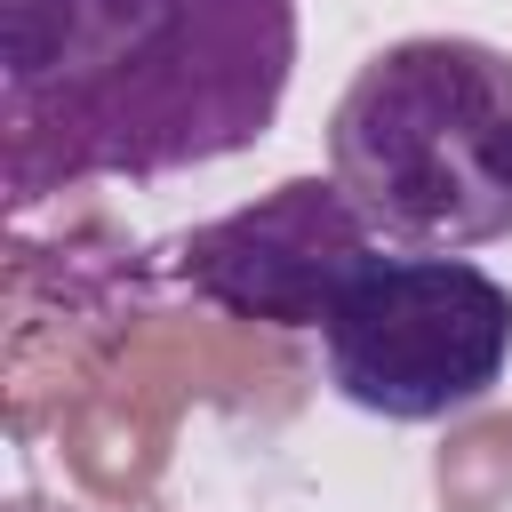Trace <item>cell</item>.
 I'll list each match as a JSON object with an SVG mask.
<instances>
[{
  "label": "cell",
  "instance_id": "obj_3",
  "mask_svg": "<svg viewBox=\"0 0 512 512\" xmlns=\"http://www.w3.org/2000/svg\"><path fill=\"white\" fill-rule=\"evenodd\" d=\"M328 384L384 424H440L480 408L512 360V288L472 256H368L320 320Z\"/></svg>",
  "mask_w": 512,
  "mask_h": 512
},
{
  "label": "cell",
  "instance_id": "obj_4",
  "mask_svg": "<svg viewBox=\"0 0 512 512\" xmlns=\"http://www.w3.org/2000/svg\"><path fill=\"white\" fill-rule=\"evenodd\" d=\"M368 256H376V232L352 208V192L336 176H288L264 200L184 232L176 280L232 320L320 328L336 312V296L360 280Z\"/></svg>",
  "mask_w": 512,
  "mask_h": 512
},
{
  "label": "cell",
  "instance_id": "obj_5",
  "mask_svg": "<svg viewBox=\"0 0 512 512\" xmlns=\"http://www.w3.org/2000/svg\"><path fill=\"white\" fill-rule=\"evenodd\" d=\"M152 0H0V96L88 80Z\"/></svg>",
  "mask_w": 512,
  "mask_h": 512
},
{
  "label": "cell",
  "instance_id": "obj_2",
  "mask_svg": "<svg viewBox=\"0 0 512 512\" xmlns=\"http://www.w3.org/2000/svg\"><path fill=\"white\" fill-rule=\"evenodd\" d=\"M328 176L384 248L464 256L512 232V56L464 32L376 48L328 112Z\"/></svg>",
  "mask_w": 512,
  "mask_h": 512
},
{
  "label": "cell",
  "instance_id": "obj_1",
  "mask_svg": "<svg viewBox=\"0 0 512 512\" xmlns=\"http://www.w3.org/2000/svg\"><path fill=\"white\" fill-rule=\"evenodd\" d=\"M296 72V0H152L144 24L64 88L0 96L8 200L80 176H176L248 152Z\"/></svg>",
  "mask_w": 512,
  "mask_h": 512
}]
</instances>
